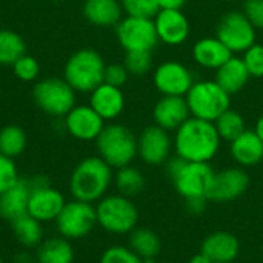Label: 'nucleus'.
Listing matches in <instances>:
<instances>
[{"label":"nucleus","instance_id":"nucleus-46","mask_svg":"<svg viewBox=\"0 0 263 263\" xmlns=\"http://www.w3.org/2000/svg\"><path fill=\"white\" fill-rule=\"evenodd\" d=\"M0 263H3V260H2V257H0Z\"/></svg>","mask_w":263,"mask_h":263},{"label":"nucleus","instance_id":"nucleus-37","mask_svg":"<svg viewBox=\"0 0 263 263\" xmlns=\"http://www.w3.org/2000/svg\"><path fill=\"white\" fill-rule=\"evenodd\" d=\"M14 74L17 79L23 82H32L39 77L40 74V65L35 57L29 54H23L14 65H12Z\"/></svg>","mask_w":263,"mask_h":263},{"label":"nucleus","instance_id":"nucleus-12","mask_svg":"<svg viewBox=\"0 0 263 263\" xmlns=\"http://www.w3.org/2000/svg\"><path fill=\"white\" fill-rule=\"evenodd\" d=\"M216 171L205 162H185L180 171L171 179L176 191L186 199H208Z\"/></svg>","mask_w":263,"mask_h":263},{"label":"nucleus","instance_id":"nucleus-26","mask_svg":"<svg viewBox=\"0 0 263 263\" xmlns=\"http://www.w3.org/2000/svg\"><path fill=\"white\" fill-rule=\"evenodd\" d=\"M35 263H74L76 251L71 240L57 236L43 239L35 248Z\"/></svg>","mask_w":263,"mask_h":263},{"label":"nucleus","instance_id":"nucleus-4","mask_svg":"<svg viewBox=\"0 0 263 263\" xmlns=\"http://www.w3.org/2000/svg\"><path fill=\"white\" fill-rule=\"evenodd\" d=\"M97 225L116 236L129 234L139 227V210L131 197L116 194H106L96 205Z\"/></svg>","mask_w":263,"mask_h":263},{"label":"nucleus","instance_id":"nucleus-3","mask_svg":"<svg viewBox=\"0 0 263 263\" xmlns=\"http://www.w3.org/2000/svg\"><path fill=\"white\" fill-rule=\"evenodd\" d=\"M94 142L99 157L112 170L131 165L137 157V136L122 123L105 125Z\"/></svg>","mask_w":263,"mask_h":263},{"label":"nucleus","instance_id":"nucleus-32","mask_svg":"<svg viewBox=\"0 0 263 263\" xmlns=\"http://www.w3.org/2000/svg\"><path fill=\"white\" fill-rule=\"evenodd\" d=\"M26 133L17 125H6L0 129V154L15 159L26 149Z\"/></svg>","mask_w":263,"mask_h":263},{"label":"nucleus","instance_id":"nucleus-16","mask_svg":"<svg viewBox=\"0 0 263 263\" xmlns=\"http://www.w3.org/2000/svg\"><path fill=\"white\" fill-rule=\"evenodd\" d=\"M154 26L159 42L179 46L191 35V23L182 9H160L154 17Z\"/></svg>","mask_w":263,"mask_h":263},{"label":"nucleus","instance_id":"nucleus-17","mask_svg":"<svg viewBox=\"0 0 263 263\" xmlns=\"http://www.w3.org/2000/svg\"><path fill=\"white\" fill-rule=\"evenodd\" d=\"M65 129L69 136L82 142H91L99 137L105 126V120L89 106L76 105L65 116Z\"/></svg>","mask_w":263,"mask_h":263},{"label":"nucleus","instance_id":"nucleus-24","mask_svg":"<svg viewBox=\"0 0 263 263\" xmlns=\"http://www.w3.org/2000/svg\"><path fill=\"white\" fill-rule=\"evenodd\" d=\"M250 72L242 57L231 55L220 68L216 69V82L230 94H237L245 89L250 82Z\"/></svg>","mask_w":263,"mask_h":263},{"label":"nucleus","instance_id":"nucleus-36","mask_svg":"<svg viewBox=\"0 0 263 263\" xmlns=\"http://www.w3.org/2000/svg\"><path fill=\"white\" fill-rule=\"evenodd\" d=\"M242 60L250 72L251 79H263V45L262 43H254L250 46L243 55Z\"/></svg>","mask_w":263,"mask_h":263},{"label":"nucleus","instance_id":"nucleus-15","mask_svg":"<svg viewBox=\"0 0 263 263\" xmlns=\"http://www.w3.org/2000/svg\"><path fill=\"white\" fill-rule=\"evenodd\" d=\"M250 185L251 179L242 166H230L216 171L208 193V200L216 203L234 202L248 191Z\"/></svg>","mask_w":263,"mask_h":263},{"label":"nucleus","instance_id":"nucleus-8","mask_svg":"<svg viewBox=\"0 0 263 263\" xmlns=\"http://www.w3.org/2000/svg\"><path fill=\"white\" fill-rule=\"evenodd\" d=\"M54 222L59 236L71 242L80 240L89 236L97 227L96 206L92 203H86L74 199L65 203L63 210L60 211V214Z\"/></svg>","mask_w":263,"mask_h":263},{"label":"nucleus","instance_id":"nucleus-33","mask_svg":"<svg viewBox=\"0 0 263 263\" xmlns=\"http://www.w3.org/2000/svg\"><path fill=\"white\" fill-rule=\"evenodd\" d=\"M153 51H126L123 65L129 76L145 77L153 69Z\"/></svg>","mask_w":263,"mask_h":263},{"label":"nucleus","instance_id":"nucleus-31","mask_svg":"<svg viewBox=\"0 0 263 263\" xmlns=\"http://www.w3.org/2000/svg\"><path fill=\"white\" fill-rule=\"evenodd\" d=\"M213 123H214V126H216L222 142L223 140L225 142H233L243 131H247L245 117L239 111H236L233 108H230L225 112H222Z\"/></svg>","mask_w":263,"mask_h":263},{"label":"nucleus","instance_id":"nucleus-11","mask_svg":"<svg viewBox=\"0 0 263 263\" xmlns=\"http://www.w3.org/2000/svg\"><path fill=\"white\" fill-rule=\"evenodd\" d=\"M116 37L120 46L126 51H153L159 37L154 26V18L126 15L116 25Z\"/></svg>","mask_w":263,"mask_h":263},{"label":"nucleus","instance_id":"nucleus-43","mask_svg":"<svg viewBox=\"0 0 263 263\" xmlns=\"http://www.w3.org/2000/svg\"><path fill=\"white\" fill-rule=\"evenodd\" d=\"M35 262V257H32L31 254H28V253H20L17 257H15V260L14 263H34Z\"/></svg>","mask_w":263,"mask_h":263},{"label":"nucleus","instance_id":"nucleus-2","mask_svg":"<svg viewBox=\"0 0 263 263\" xmlns=\"http://www.w3.org/2000/svg\"><path fill=\"white\" fill-rule=\"evenodd\" d=\"M112 183V168L102 157L91 156L74 166L69 177V193L72 199L94 205L108 194Z\"/></svg>","mask_w":263,"mask_h":263},{"label":"nucleus","instance_id":"nucleus-25","mask_svg":"<svg viewBox=\"0 0 263 263\" xmlns=\"http://www.w3.org/2000/svg\"><path fill=\"white\" fill-rule=\"evenodd\" d=\"M122 14L120 0H85L83 3L85 18L100 28L116 26L123 18Z\"/></svg>","mask_w":263,"mask_h":263},{"label":"nucleus","instance_id":"nucleus-34","mask_svg":"<svg viewBox=\"0 0 263 263\" xmlns=\"http://www.w3.org/2000/svg\"><path fill=\"white\" fill-rule=\"evenodd\" d=\"M123 12L133 17L154 18L160 11L157 0H120Z\"/></svg>","mask_w":263,"mask_h":263},{"label":"nucleus","instance_id":"nucleus-35","mask_svg":"<svg viewBox=\"0 0 263 263\" xmlns=\"http://www.w3.org/2000/svg\"><path fill=\"white\" fill-rule=\"evenodd\" d=\"M99 263H145V260L128 245H112L102 253Z\"/></svg>","mask_w":263,"mask_h":263},{"label":"nucleus","instance_id":"nucleus-30","mask_svg":"<svg viewBox=\"0 0 263 263\" xmlns=\"http://www.w3.org/2000/svg\"><path fill=\"white\" fill-rule=\"evenodd\" d=\"M23 54H26L23 37L15 31L0 29V65L12 66Z\"/></svg>","mask_w":263,"mask_h":263},{"label":"nucleus","instance_id":"nucleus-45","mask_svg":"<svg viewBox=\"0 0 263 263\" xmlns=\"http://www.w3.org/2000/svg\"><path fill=\"white\" fill-rule=\"evenodd\" d=\"M254 131H256V134L262 139L263 142V114L257 119V122H256V126H254Z\"/></svg>","mask_w":263,"mask_h":263},{"label":"nucleus","instance_id":"nucleus-14","mask_svg":"<svg viewBox=\"0 0 263 263\" xmlns=\"http://www.w3.org/2000/svg\"><path fill=\"white\" fill-rule=\"evenodd\" d=\"M194 82L190 68L177 60H165L153 71V83L162 96L185 97Z\"/></svg>","mask_w":263,"mask_h":263},{"label":"nucleus","instance_id":"nucleus-6","mask_svg":"<svg viewBox=\"0 0 263 263\" xmlns=\"http://www.w3.org/2000/svg\"><path fill=\"white\" fill-rule=\"evenodd\" d=\"M185 99L191 116L208 122L231 108V96L216 80H196Z\"/></svg>","mask_w":263,"mask_h":263},{"label":"nucleus","instance_id":"nucleus-38","mask_svg":"<svg viewBox=\"0 0 263 263\" xmlns=\"http://www.w3.org/2000/svg\"><path fill=\"white\" fill-rule=\"evenodd\" d=\"M20 179L14 159L0 154V194L11 188Z\"/></svg>","mask_w":263,"mask_h":263},{"label":"nucleus","instance_id":"nucleus-44","mask_svg":"<svg viewBox=\"0 0 263 263\" xmlns=\"http://www.w3.org/2000/svg\"><path fill=\"white\" fill-rule=\"evenodd\" d=\"M188 263H211V260H210L203 253H197L196 256H193V257L188 260Z\"/></svg>","mask_w":263,"mask_h":263},{"label":"nucleus","instance_id":"nucleus-47","mask_svg":"<svg viewBox=\"0 0 263 263\" xmlns=\"http://www.w3.org/2000/svg\"><path fill=\"white\" fill-rule=\"evenodd\" d=\"M156 263H157V262H156ZM159 263H170V262H159Z\"/></svg>","mask_w":263,"mask_h":263},{"label":"nucleus","instance_id":"nucleus-40","mask_svg":"<svg viewBox=\"0 0 263 263\" xmlns=\"http://www.w3.org/2000/svg\"><path fill=\"white\" fill-rule=\"evenodd\" d=\"M242 12L256 29L263 31V0H245Z\"/></svg>","mask_w":263,"mask_h":263},{"label":"nucleus","instance_id":"nucleus-39","mask_svg":"<svg viewBox=\"0 0 263 263\" xmlns=\"http://www.w3.org/2000/svg\"><path fill=\"white\" fill-rule=\"evenodd\" d=\"M129 79V72L125 68L123 63H111L106 65L105 68V76H103V82L117 88H123L125 83Z\"/></svg>","mask_w":263,"mask_h":263},{"label":"nucleus","instance_id":"nucleus-5","mask_svg":"<svg viewBox=\"0 0 263 263\" xmlns=\"http://www.w3.org/2000/svg\"><path fill=\"white\" fill-rule=\"evenodd\" d=\"M106 63L92 48L77 49L65 63V80L76 92H91L103 83Z\"/></svg>","mask_w":263,"mask_h":263},{"label":"nucleus","instance_id":"nucleus-19","mask_svg":"<svg viewBox=\"0 0 263 263\" xmlns=\"http://www.w3.org/2000/svg\"><path fill=\"white\" fill-rule=\"evenodd\" d=\"M200 253L211 263H233L240 254V240L230 231H214L203 239Z\"/></svg>","mask_w":263,"mask_h":263},{"label":"nucleus","instance_id":"nucleus-21","mask_svg":"<svg viewBox=\"0 0 263 263\" xmlns=\"http://www.w3.org/2000/svg\"><path fill=\"white\" fill-rule=\"evenodd\" d=\"M230 154L237 166L253 168L263 162V142L254 129L243 131L230 142Z\"/></svg>","mask_w":263,"mask_h":263},{"label":"nucleus","instance_id":"nucleus-18","mask_svg":"<svg viewBox=\"0 0 263 263\" xmlns=\"http://www.w3.org/2000/svg\"><path fill=\"white\" fill-rule=\"evenodd\" d=\"M191 117L186 99L182 96H162L153 108L154 125L166 129L176 131Z\"/></svg>","mask_w":263,"mask_h":263},{"label":"nucleus","instance_id":"nucleus-13","mask_svg":"<svg viewBox=\"0 0 263 263\" xmlns=\"http://www.w3.org/2000/svg\"><path fill=\"white\" fill-rule=\"evenodd\" d=\"M174 149L170 131L149 125L137 136V156L149 166H162L168 162Z\"/></svg>","mask_w":263,"mask_h":263},{"label":"nucleus","instance_id":"nucleus-9","mask_svg":"<svg viewBox=\"0 0 263 263\" xmlns=\"http://www.w3.org/2000/svg\"><path fill=\"white\" fill-rule=\"evenodd\" d=\"M216 37L233 54H243L256 43L257 29L242 11H228L216 26Z\"/></svg>","mask_w":263,"mask_h":263},{"label":"nucleus","instance_id":"nucleus-10","mask_svg":"<svg viewBox=\"0 0 263 263\" xmlns=\"http://www.w3.org/2000/svg\"><path fill=\"white\" fill-rule=\"evenodd\" d=\"M28 180L31 186L28 214L42 223L54 222L66 203L65 196L57 188H54L46 177L37 176Z\"/></svg>","mask_w":263,"mask_h":263},{"label":"nucleus","instance_id":"nucleus-20","mask_svg":"<svg viewBox=\"0 0 263 263\" xmlns=\"http://www.w3.org/2000/svg\"><path fill=\"white\" fill-rule=\"evenodd\" d=\"M89 94H91L89 106L105 122L117 119L125 109L126 100H125V94H123L122 88H117V86H112V85H108L103 82Z\"/></svg>","mask_w":263,"mask_h":263},{"label":"nucleus","instance_id":"nucleus-1","mask_svg":"<svg viewBox=\"0 0 263 263\" xmlns=\"http://www.w3.org/2000/svg\"><path fill=\"white\" fill-rule=\"evenodd\" d=\"M174 133V151L186 162L210 163L217 156L222 145L214 123L193 116Z\"/></svg>","mask_w":263,"mask_h":263},{"label":"nucleus","instance_id":"nucleus-28","mask_svg":"<svg viewBox=\"0 0 263 263\" xmlns=\"http://www.w3.org/2000/svg\"><path fill=\"white\" fill-rule=\"evenodd\" d=\"M12 234L15 240L23 247V248H37L42 240H43V228L42 222L34 219L29 214H25L14 222H11Z\"/></svg>","mask_w":263,"mask_h":263},{"label":"nucleus","instance_id":"nucleus-42","mask_svg":"<svg viewBox=\"0 0 263 263\" xmlns=\"http://www.w3.org/2000/svg\"><path fill=\"white\" fill-rule=\"evenodd\" d=\"M160 9H182L186 5V0H157Z\"/></svg>","mask_w":263,"mask_h":263},{"label":"nucleus","instance_id":"nucleus-41","mask_svg":"<svg viewBox=\"0 0 263 263\" xmlns=\"http://www.w3.org/2000/svg\"><path fill=\"white\" fill-rule=\"evenodd\" d=\"M206 202L208 199H202V197H197V199H186L185 200V208L190 214L193 216H200L205 213L206 210Z\"/></svg>","mask_w":263,"mask_h":263},{"label":"nucleus","instance_id":"nucleus-23","mask_svg":"<svg viewBox=\"0 0 263 263\" xmlns=\"http://www.w3.org/2000/svg\"><path fill=\"white\" fill-rule=\"evenodd\" d=\"M231 55H234L216 35L199 39L193 46L194 62L205 69L220 68Z\"/></svg>","mask_w":263,"mask_h":263},{"label":"nucleus","instance_id":"nucleus-29","mask_svg":"<svg viewBox=\"0 0 263 263\" xmlns=\"http://www.w3.org/2000/svg\"><path fill=\"white\" fill-rule=\"evenodd\" d=\"M114 185H116V190L119 194L133 199L145 190L146 180H145L143 173L139 168H136L133 165H126V166L116 170Z\"/></svg>","mask_w":263,"mask_h":263},{"label":"nucleus","instance_id":"nucleus-22","mask_svg":"<svg viewBox=\"0 0 263 263\" xmlns=\"http://www.w3.org/2000/svg\"><path fill=\"white\" fill-rule=\"evenodd\" d=\"M29 180L18 179L11 188L0 194V217L6 222H14L15 219L28 214L29 200Z\"/></svg>","mask_w":263,"mask_h":263},{"label":"nucleus","instance_id":"nucleus-7","mask_svg":"<svg viewBox=\"0 0 263 263\" xmlns=\"http://www.w3.org/2000/svg\"><path fill=\"white\" fill-rule=\"evenodd\" d=\"M32 97L35 105L48 116L65 117L76 106V91L59 77H46L34 85Z\"/></svg>","mask_w":263,"mask_h":263},{"label":"nucleus","instance_id":"nucleus-27","mask_svg":"<svg viewBox=\"0 0 263 263\" xmlns=\"http://www.w3.org/2000/svg\"><path fill=\"white\" fill-rule=\"evenodd\" d=\"M128 247L143 260H156L162 251V240L156 231L148 227H136L129 233Z\"/></svg>","mask_w":263,"mask_h":263}]
</instances>
